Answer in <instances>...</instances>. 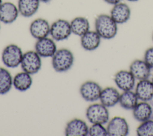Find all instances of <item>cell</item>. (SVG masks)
Returning <instances> with one entry per match:
<instances>
[{
    "label": "cell",
    "instance_id": "obj_1",
    "mask_svg": "<svg viewBox=\"0 0 153 136\" xmlns=\"http://www.w3.org/2000/svg\"><path fill=\"white\" fill-rule=\"evenodd\" d=\"M94 27L96 32L101 38L110 40L115 37L118 31L117 23L108 14H102L95 19Z\"/></svg>",
    "mask_w": 153,
    "mask_h": 136
},
{
    "label": "cell",
    "instance_id": "obj_2",
    "mask_svg": "<svg viewBox=\"0 0 153 136\" xmlns=\"http://www.w3.org/2000/svg\"><path fill=\"white\" fill-rule=\"evenodd\" d=\"M74 56L71 50L67 49L57 50L52 57V66L53 69L59 72L68 71L72 66Z\"/></svg>",
    "mask_w": 153,
    "mask_h": 136
},
{
    "label": "cell",
    "instance_id": "obj_3",
    "mask_svg": "<svg viewBox=\"0 0 153 136\" xmlns=\"http://www.w3.org/2000/svg\"><path fill=\"white\" fill-rule=\"evenodd\" d=\"M23 53L20 47L14 44L6 46L2 53V61L8 68L17 67L22 62Z\"/></svg>",
    "mask_w": 153,
    "mask_h": 136
},
{
    "label": "cell",
    "instance_id": "obj_4",
    "mask_svg": "<svg viewBox=\"0 0 153 136\" xmlns=\"http://www.w3.org/2000/svg\"><path fill=\"white\" fill-rule=\"evenodd\" d=\"M85 115L88 120L92 124H105L109 118V111L102 104H93L89 105L86 110Z\"/></svg>",
    "mask_w": 153,
    "mask_h": 136
},
{
    "label": "cell",
    "instance_id": "obj_5",
    "mask_svg": "<svg viewBox=\"0 0 153 136\" xmlns=\"http://www.w3.org/2000/svg\"><path fill=\"white\" fill-rule=\"evenodd\" d=\"M72 34L70 22L65 19H60L50 25V35L57 41L68 39Z\"/></svg>",
    "mask_w": 153,
    "mask_h": 136
},
{
    "label": "cell",
    "instance_id": "obj_6",
    "mask_svg": "<svg viewBox=\"0 0 153 136\" xmlns=\"http://www.w3.org/2000/svg\"><path fill=\"white\" fill-rule=\"evenodd\" d=\"M21 68L29 74L38 72L41 67V56L35 51H27L23 55Z\"/></svg>",
    "mask_w": 153,
    "mask_h": 136
},
{
    "label": "cell",
    "instance_id": "obj_7",
    "mask_svg": "<svg viewBox=\"0 0 153 136\" xmlns=\"http://www.w3.org/2000/svg\"><path fill=\"white\" fill-rule=\"evenodd\" d=\"M108 135L126 136L128 134L129 127L126 120L121 117L112 118L107 125Z\"/></svg>",
    "mask_w": 153,
    "mask_h": 136
},
{
    "label": "cell",
    "instance_id": "obj_8",
    "mask_svg": "<svg viewBox=\"0 0 153 136\" xmlns=\"http://www.w3.org/2000/svg\"><path fill=\"white\" fill-rule=\"evenodd\" d=\"M102 90L97 83L93 81H87L80 86L79 92L84 100L94 102L99 99Z\"/></svg>",
    "mask_w": 153,
    "mask_h": 136
},
{
    "label": "cell",
    "instance_id": "obj_9",
    "mask_svg": "<svg viewBox=\"0 0 153 136\" xmlns=\"http://www.w3.org/2000/svg\"><path fill=\"white\" fill-rule=\"evenodd\" d=\"M35 52L43 58L53 57L57 51L54 40L48 37L37 40L35 45Z\"/></svg>",
    "mask_w": 153,
    "mask_h": 136
},
{
    "label": "cell",
    "instance_id": "obj_10",
    "mask_svg": "<svg viewBox=\"0 0 153 136\" xmlns=\"http://www.w3.org/2000/svg\"><path fill=\"white\" fill-rule=\"evenodd\" d=\"M29 32L30 35L36 40L43 38L50 35V25L46 19L38 18L31 22Z\"/></svg>",
    "mask_w": 153,
    "mask_h": 136
},
{
    "label": "cell",
    "instance_id": "obj_11",
    "mask_svg": "<svg viewBox=\"0 0 153 136\" xmlns=\"http://www.w3.org/2000/svg\"><path fill=\"white\" fill-rule=\"evenodd\" d=\"M19 14L18 8L13 2H2L0 6V22L4 24L13 23L17 19Z\"/></svg>",
    "mask_w": 153,
    "mask_h": 136
},
{
    "label": "cell",
    "instance_id": "obj_12",
    "mask_svg": "<svg viewBox=\"0 0 153 136\" xmlns=\"http://www.w3.org/2000/svg\"><path fill=\"white\" fill-rule=\"evenodd\" d=\"M65 134L66 136H86L88 135V127L84 120L75 118L67 123Z\"/></svg>",
    "mask_w": 153,
    "mask_h": 136
},
{
    "label": "cell",
    "instance_id": "obj_13",
    "mask_svg": "<svg viewBox=\"0 0 153 136\" xmlns=\"http://www.w3.org/2000/svg\"><path fill=\"white\" fill-rule=\"evenodd\" d=\"M114 81L123 91L132 90L135 85V78L130 71L120 70L114 76Z\"/></svg>",
    "mask_w": 153,
    "mask_h": 136
},
{
    "label": "cell",
    "instance_id": "obj_14",
    "mask_svg": "<svg viewBox=\"0 0 153 136\" xmlns=\"http://www.w3.org/2000/svg\"><path fill=\"white\" fill-rule=\"evenodd\" d=\"M129 69L135 79L139 80L148 79L151 75V67L144 60H134L131 63Z\"/></svg>",
    "mask_w": 153,
    "mask_h": 136
},
{
    "label": "cell",
    "instance_id": "obj_15",
    "mask_svg": "<svg viewBox=\"0 0 153 136\" xmlns=\"http://www.w3.org/2000/svg\"><path fill=\"white\" fill-rule=\"evenodd\" d=\"M131 10L129 6L123 2L114 5L111 11V17L117 24H123L127 22L130 17Z\"/></svg>",
    "mask_w": 153,
    "mask_h": 136
},
{
    "label": "cell",
    "instance_id": "obj_16",
    "mask_svg": "<svg viewBox=\"0 0 153 136\" xmlns=\"http://www.w3.org/2000/svg\"><path fill=\"white\" fill-rule=\"evenodd\" d=\"M135 93L141 101H149L153 99V83L148 79L139 80L137 83Z\"/></svg>",
    "mask_w": 153,
    "mask_h": 136
},
{
    "label": "cell",
    "instance_id": "obj_17",
    "mask_svg": "<svg viewBox=\"0 0 153 136\" xmlns=\"http://www.w3.org/2000/svg\"><path fill=\"white\" fill-rule=\"evenodd\" d=\"M134 118L140 122L151 119L153 116L152 106L146 101L138 102L133 109Z\"/></svg>",
    "mask_w": 153,
    "mask_h": 136
},
{
    "label": "cell",
    "instance_id": "obj_18",
    "mask_svg": "<svg viewBox=\"0 0 153 136\" xmlns=\"http://www.w3.org/2000/svg\"><path fill=\"white\" fill-rule=\"evenodd\" d=\"M101 37L96 31H88L81 37L80 42L82 47L87 51L96 50L100 45Z\"/></svg>",
    "mask_w": 153,
    "mask_h": 136
},
{
    "label": "cell",
    "instance_id": "obj_19",
    "mask_svg": "<svg viewBox=\"0 0 153 136\" xmlns=\"http://www.w3.org/2000/svg\"><path fill=\"white\" fill-rule=\"evenodd\" d=\"M120 94L118 90L113 87H107L102 90L100 95L101 104L106 107L115 105L118 102Z\"/></svg>",
    "mask_w": 153,
    "mask_h": 136
},
{
    "label": "cell",
    "instance_id": "obj_20",
    "mask_svg": "<svg viewBox=\"0 0 153 136\" xmlns=\"http://www.w3.org/2000/svg\"><path fill=\"white\" fill-rule=\"evenodd\" d=\"M39 4V0H18L19 14L25 17H30L37 12Z\"/></svg>",
    "mask_w": 153,
    "mask_h": 136
},
{
    "label": "cell",
    "instance_id": "obj_21",
    "mask_svg": "<svg viewBox=\"0 0 153 136\" xmlns=\"http://www.w3.org/2000/svg\"><path fill=\"white\" fill-rule=\"evenodd\" d=\"M32 84V78L29 73L23 71L17 73L13 80V85L21 92L29 89Z\"/></svg>",
    "mask_w": 153,
    "mask_h": 136
},
{
    "label": "cell",
    "instance_id": "obj_22",
    "mask_svg": "<svg viewBox=\"0 0 153 136\" xmlns=\"http://www.w3.org/2000/svg\"><path fill=\"white\" fill-rule=\"evenodd\" d=\"M72 33L81 37L90 30L88 20L84 17H76L70 22Z\"/></svg>",
    "mask_w": 153,
    "mask_h": 136
},
{
    "label": "cell",
    "instance_id": "obj_23",
    "mask_svg": "<svg viewBox=\"0 0 153 136\" xmlns=\"http://www.w3.org/2000/svg\"><path fill=\"white\" fill-rule=\"evenodd\" d=\"M138 98L135 92L131 90L124 91L120 94L119 103L126 110H133L138 103Z\"/></svg>",
    "mask_w": 153,
    "mask_h": 136
},
{
    "label": "cell",
    "instance_id": "obj_24",
    "mask_svg": "<svg viewBox=\"0 0 153 136\" xmlns=\"http://www.w3.org/2000/svg\"><path fill=\"white\" fill-rule=\"evenodd\" d=\"M12 76L5 68L0 67V95L8 93L13 85Z\"/></svg>",
    "mask_w": 153,
    "mask_h": 136
},
{
    "label": "cell",
    "instance_id": "obj_25",
    "mask_svg": "<svg viewBox=\"0 0 153 136\" xmlns=\"http://www.w3.org/2000/svg\"><path fill=\"white\" fill-rule=\"evenodd\" d=\"M136 133L139 136H153V119L142 122L137 128Z\"/></svg>",
    "mask_w": 153,
    "mask_h": 136
},
{
    "label": "cell",
    "instance_id": "obj_26",
    "mask_svg": "<svg viewBox=\"0 0 153 136\" xmlns=\"http://www.w3.org/2000/svg\"><path fill=\"white\" fill-rule=\"evenodd\" d=\"M88 135L90 136H106L108 135L106 128L102 124L93 123L88 128Z\"/></svg>",
    "mask_w": 153,
    "mask_h": 136
},
{
    "label": "cell",
    "instance_id": "obj_27",
    "mask_svg": "<svg viewBox=\"0 0 153 136\" xmlns=\"http://www.w3.org/2000/svg\"><path fill=\"white\" fill-rule=\"evenodd\" d=\"M144 61L151 68H153V47L148 48L144 54Z\"/></svg>",
    "mask_w": 153,
    "mask_h": 136
},
{
    "label": "cell",
    "instance_id": "obj_28",
    "mask_svg": "<svg viewBox=\"0 0 153 136\" xmlns=\"http://www.w3.org/2000/svg\"><path fill=\"white\" fill-rule=\"evenodd\" d=\"M105 2H106V3L111 4V5H115L116 4H118L119 2H121V0H103Z\"/></svg>",
    "mask_w": 153,
    "mask_h": 136
},
{
    "label": "cell",
    "instance_id": "obj_29",
    "mask_svg": "<svg viewBox=\"0 0 153 136\" xmlns=\"http://www.w3.org/2000/svg\"><path fill=\"white\" fill-rule=\"evenodd\" d=\"M51 1V0H39L40 2H43V3H48Z\"/></svg>",
    "mask_w": 153,
    "mask_h": 136
},
{
    "label": "cell",
    "instance_id": "obj_30",
    "mask_svg": "<svg viewBox=\"0 0 153 136\" xmlns=\"http://www.w3.org/2000/svg\"><path fill=\"white\" fill-rule=\"evenodd\" d=\"M128 1H130V2H136V1H137L139 0H127Z\"/></svg>",
    "mask_w": 153,
    "mask_h": 136
},
{
    "label": "cell",
    "instance_id": "obj_31",
    "mask_svg": "<svg viewBox=\"0 0 153 136\" xmlns=\"http://www.w3.org/2000/svg\"><path fill=\"white\" fill-rule=\"evenodd\" d=\"M2 4V0H0V6Z\"/></svg>",
    "mask_w": 153,
    "mask_h": 136
},
{
    "label": "cell",
    "instance_id": "obj_32",
    "mask_svg": "<svg viewBox=\"0 0 153 136\" xmlns=\"http://www.w3.org/2000/svg\"><path fill=\"white\" fill-rule=\"evenodd\" d=\"M152 83H153V77H152Z\"/></svg>",
    "mask_w": 153,
    "mask_h": 136
},
{
    "label": "cell",
    "instance_id": "obj_33",
    "mask_svg": "<svg viewBox=\"0 0 153 136\" xmlns=\"http://www.w3.org/2000/svg\"><path fill=\"white\" fill-rule=\"evenodd\" d=\"M152 41H153V34H152Z\"/></svg>",
    "mask_w": 153,
    "mask_h": 136
},
{
    "label": "cell",
    "instance_id": "obj_34",
    "mask_svg": "<svg viewBox=\"0 0 153 136\" xmlns=\"http://www.w3.org/2000/svg\"><path fill=\"white\" fill-rule=\"evenodd\" d=\"M0 29H1V24H0Z\"/></svg>",
    "mask_w": 153,
    "mask_h": 136
}]
</instances>
